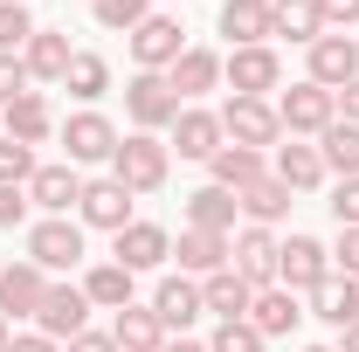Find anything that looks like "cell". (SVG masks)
I'll return each instance as SVG.
<instances>
[{
  "label": "cell",
  "mask_w": 359,
  "mask_h": 352,
  "mask_svg": "<svg viewBox=\"0 0 359 352\" xmlns=\"http://www.w3.org/2000/svg\"><path fill=\"white\" fill-rule=\"evenodd\" d=\"M132 269L125 263H97V269H83V297H90V311H125L132 304Z\"/></svg>",
  "instance_id": "30"
},
{
  "label": "cell",
  "mask_w": 359,
  "mask_h": 352,
  "mask_svg": "<svg viewBox=\"0 0 359 352\" xmlns=\"http://www.w3.org/2000/svg\"><path fill=\"white\" fill-rule=\"evenodd\" d=\"M14 7H28V0H14Z\"/></svg>",
  "instance_id": "52"
},
{
  "label": "cell",
  "mask_w": 359,
  "mask_h": 352,
  "mask_svg": "<svg viewBox=\"0 0 359 352\" xmlns=\"http://www.w3.org/2000/svg\"><path fill=\"white\" fill-rule=\"evenodd\" d=\"M111 242H118V249H111V263H125L132 276H138V269H159L166 256H173V235H166L159 221H132V228H118Z\"/></svg>",
  "instance_id": "14"
},
{
  "label": "cell",
  "mask_w": 359,
  "mask_h": 352,
  "mask_svg": "<svg viewBox=\"0 0 359 352\" xmlns=\"http://www.w3.org/2000/svg\"><path fill=\"white\" fill-rule=\"evenodd\" d=\"M21 90H28V69H21V55H0V111H7Z\"/></svg>",
  "instance_id": "42"
},
{
  "label": "cell",
  "mask_w": 359,
  "mask_h": 352,
  "mask_svg": "<svg viewBox=\"0 0 359 352\" xmlns=\"http://www.w3.org/2000/svg\"><path fill=\"white\" fill-rule=\"evenodd\" d=\"M263 346H269V339L249 325V318H222L215 339H208V352H263Z\"/></svg>",
  "instance_id": "37"
},
{
  "label": "cell",
  "mask_w": 359,
  "mask_h": 352,
  "mask_svg": "<svg viewBox=\"0 0 359 352\" xmlns=\"http://www.w3.org/2000/svg\"><path fill=\"white\" fill-rule=\"evenodd\" d=\"M269 28L311 48L318 35H325V21H318V0H269Z\"/></svg>",
  "instance_id": "33"
},
{
  "label": "cell",
  "mask_w": 359,
  "mask_h": 352,
  "mask_svg": "<svg viewBox=\"0 0 359 352\" xmlns=\"http://www.w3.org/2000/svg\"><path fill=\"white\" fill-rule=\"evenodd\" d=\"M28 180H35V145L0 138V187H28Z\"/></svg>",
  "instance_id": "39"
},
{
  "label": "cell",
  "mask_w": 359,
  "mask_h": 352,
  "mask_svg": "<svg viewBox=\"0 0 359 352\" xmlns=\"http://www.w3.org/2000/svg\"><path fill=\"white\" fill-rule=\"evenodd\" d=\"M332 97H339V118H346V125H359V76L346 90H332Z\"/></svg>",
  "instance_id": "47"
},
{
  "label": "cell",
  "mask_w": 359,
  "mask_h": 352,
  "mask_svg": "<svg viewBox=\"0 0 359 352\" xmlns=\"http://www.w3.org/2000/svg\"><path fill=\"white\" fill-rule=\"evenodd\" d=\"M290 201H297V194H290V187H283V180H276V173L249 180V187L235 194V208H242V215L256 221V228H276V221L290 215Z\"/></svg>",
  "instance_id": "23"
},
{
  "label": "cell",
  "mask_w": 359,
  "mask_h": 352,
  "mask_svg": "<svg viewBox=\"0 0 359 352\" xmlns=\"http://www.w3.org/2000/svg\"><path fill=\"white\" fill-rule=\"evenodd\" d=\"M222 35L235 48L269 42V35H276V28H269V0H222Z\"/></svg>",
  "instance_id": "29"
},
{
  "label": "cell",
  "mask_w": 359,
  "mask_h": 352,
  "mask_svg": "<svg viewBox=\"0 0 359 352\" xmlns=\"http://www.w3.org/2000/svg\"><path fill=\"white\" fill-rule=\"evenodd\" d=\"M76 215L90 221V228H104V235H118V228H132V187H118V180H83V201H76Z\"/></svg>",
  "instance_id": "13"
},
{
  "label": "cell",
  "mask_w": 359,
  "mask_h": 352,
  "mask_svg": "<svg viewBox=\"0 0 359 352\" xmlns=\"http://www.w3.org/2000/svg\"><path fill=\"white\" fill-rule=\"evenodd\" d=\"M159 352H208V346H201V339H166Z\"/></svg>",
  "instance_id": "49"
},
{
  "label": "cell",
  "mask_w": 359,
  "mask_h": 352,
  "mask_svg": "<svg viewBox=\"0 0 359 352\" xmlns=\"http://www.w3.org/2000/svg\"><path fill=\"white\" fill-rule=\"evenodd\" d=\"M166 83L180 90V104H194V97L222 90V55H215V48H187L173 69H166Z\"/></svg>",
  "instance_id": "20"
},
{
  "label": "cell",
  "mask_w": 359,
  "mask_h": 352,
  "mask_svg": "<svg viewBox=\"0 0 359 352\" xmlns=\"http://www.w3.org/2000/svg\"><path fill=\"white\" fill-rule=\"evenodd\" d=\"M249 325H256L263 339H283V332H297V325H304V304H297V290H283V283L256 290V304H249Z\"/></svg>",
  "instance_id": "19"
},
{
  "label": "cell",
  "mask_w": 359,
  "mask_h": 352,
  "mask_svg": "<svg viewBox=\"0 0 359 352\" xmlns=\"http://www.w3.org/2000/svg\"><path fill=\"white\" fill-rule=\"evenodd\" d=\"M69 352H118V339H111V332H76Z\"/></svg>",
  "instance_id": "45"
},
{
  "label": "cell",
  "mask_w": 359,
  "mask_h": 352,
  "mask_svg": "<svg viewBox=\"0 0 359 352\" xmlns=\"http://www.w3.org/2000/svg\"><path fill=\"white\" fill-rule=\"evenodd\" d=\"M222 83L235 90V97H269V90L283 83V62H276V48L256 42V48H235L222 62Z\"/></svg>",
  "instance_id": "10"
},
{
  "label": "cell",
  "mask_w": 359,
  "mask_h": 352,
  "mask_svg": "<svg viewBox=\"0 0 359 352\" xmlns=\"http://www.w3.org/2000/svg\"><path fill=\"white\" fill-rule=\"evenodd\" d=\"M208 173H215V187L242 194L249 180H263V152H249V145H222V152L208 159Z\"/></svg>",
  "instance_id": "34"
},
{
  "label": "cell",
  "mask_w": 359,
  "mask_h": 352,
  "mask_svg": "<svg viewBox=\"0 0 359 352\" xmlns=\"http://www.w3.org/2000/svg\"><path fill=\"white\" fill-rule=\"evenodd\" d=\"M173 256H180V276H215V269H228V235H208V228H187L173 242Z\"/></svg>",
  "instance_id": "22"
},
{
  "label": "cell",
  "mask_w": 359,
  "mask_h": 352,
  "mask_svg": "<svg viewBox=\"0 0 359 352\" xmlns=\"http://www.w3.org/2000/svg\"><path fill=\"white\" fill-rule=\"evenodd\" d=\"M332 269H339V276H359V228H339V249H332Z\"/></svg>",
  "instance_id": "43"
},
{
  "label": "cell",
  "mask_w": 359,
  "mask_h": 352,
  "mask_svg": "<svg viewBox=\"0 0 359 352\" xmlns=\"http://www.w3.org/2000/svg\"><path fill=\"white\" fill-rule=\"evenodd\" d=\"M318 21H325V35H346L359 21V0H318Z\"/></svg>",
  "instance_id": "41"
},
{
  "label": "cell",
  "mask_w": 359,
  "mask_h": 352,
  "mask_svg": "<svg viewBox=\"0 0 359 352\" xmlns=\"http://www.w3.org/2000/svg\"><path fill=\"white\" fill-rule=\"evenodd\" d=\"M228 145V132H222V111H201V104H187L173 118V152L180 159H215Z\"/></svg>",
  "instance_id": "16"
},
{
  "label": "cell",
  "mask_w": 359,
  "mask_h": 352,
  "mask_svg": "<svg viewBox=\"0 0 359 352\" xmlns=\"http://www.w3.org/2000/svg\"><path fill=\"white\" fill-rule=\"evenodd\" d=\"M69 62H76V48L62 28H35L28 48H21V69H28V83H62L69 76Z\"/></svg>",
  "instance_id": "15"
},
{
  "label": "cell",
  "mask_w": 359,
  "mask_h": 352,
  "mask_svg": "<svg viewBox=\"0 0 359 352\" xmlns=\"http://www.w3.org/2000/svg\"><path fill=\"white\" fill-rule=\"evenodd\" d=\"M311 318H325L332 332H346V325L359 318V276H339V269H332V276L311 290Z\"/></svg>",
  "instance_id": "25"
},
{
  "label": "cell",
  "mask_w": 359,
  "mask_h": 352,
  "mask_svg": "<svg viewBox=\"0 0 359 352\" xmlns=\"http://www.w3.org/2000/svg\"><path fill=\"white\" fill-rule=\"evenodd\" d=\"M0 125H7V138H21V145H42V138L55 132V111H48L42 90H21V97L0 111Z\"/></svg>",
  "instance_id": "21"
},
{
  "label": "cell",
  "mask_w": 359,
  "mask_h": 352,
  "mask_svg": "<svg viewBox=\"0 0 359 352\" xmlns=\"http://www.w3.org/2000/svg\"><path fill=\"white\" fill-rule=\"evenodd\" d=\"M187 111L180 104V90L159 76V69H138L132 83H125V118H132L138 132H173V118Z\"/></svg>",
  "instance_id": "2"
},
{
  "label": "cell",
  "mask_w": 359,
  "mask_h": 352,
  "mask_svg": "<svg viewBox=\"0 0 359 352\" xmlns=\"http://www.w3.org/2000/svg\"><path fill=\"white\" fill-rule=\"evenodd\" d=\"M222 132L235 138V145H249V152H263V145L283 138V118H276L269 97H228L222 104Z\"/></svg>",
  "instance_id": "6"
},
{
  "label": "cell",
  "mask_w": 359,
  "mask_h": 352,
  "mask_svg": "<svg viewBox=\"0 0 359 352\" xmlns=\"http://www.w3.org/2000/svg\"><path fill=\"white\" fill-rule=\"evenodd\" d=\"M304 352H339V346H304Z\"/></svg>",
  "instance_id": "51"
},
{
  "label": "cell",
  "mask_w": 359,
  "mask_h": 352,
  "mask_svg": "<svg viewBox=\"0 0 359 352\" xmlns=\"http://www.w3.org/2000/svg\"><path fill=\"white\" fill-rule=\"evenodd\" d=\"M339 352H359V318L346 325V332H339Z\"/></svg>",
  "instance_id": "48"
},
{
  "label": "cell",
  "mask_w": 359,
  "mask_h": 352,
  "mask_svg": "<svg viewBox=\"0 0 359 352\" xmlns=\"http://www.w3.org/2000/svg\"><path fill=\"white\" fill-rule=\"evenodd\" d=\"M276 249H283V242H276L269 228L249 221L242 235H228V269H235V276H249L256 290H269V283H276Z\"/></svg>",
  "instance_id": "11"
},
{
  "label": "cell",
  "mask_w": 359,
  "mask_h": 352,
  "mask_svg": "<svg viewBox=\"0 0 359 352\" xmlns=\"http://www.w3.org/2000/svg\"><path fill=\"white\" fill-rule=\"evenodd\" d=\"M83 201V180H76V166L62 159V166H35V180H28V208H42V215H69Z\"/></svg>",
  "instance_id": "18"
},
{
  "label": "cell",
  "mask_w": 359,
  "mask_h": 352,
  "mask_svg": "<svg viewBox=\"0 0 359 352\" xmlns=\"http://www.w3.org/2000/svg\"><path fill=\"white\" fill-rule=\"evenodd\" d=\"M28 263L35 269H76L83 263V228H76L69 215L28 221Z\"/></svg>",
  "instance_id": "4"
},
{
  "label": "cell",
  "mask_w": 359,
  "mask_h": 352,
  "mask_svg": "<svg viewBox=\"0 0 359 352\" xmlns=\"http://www.w3.org/2000/svg\"><path fill=\"white\" fill-rule=\"evenodd\" d=\"M187 228H208V235H235V194L228 187H194L187 194Z\"/></svg>",
  "instance_id": "28"
},
{
  "label": "cell",
  "mask_w": 359,
  "mask_h": 352,
  "mask_svg": "<svg viewBox=\"0 0 359 352\" xmlns=\"http://www.w3.org/2000/svg\"><path fill=\"white\" fill-rule=\"evenodd\" d=\"M318 159H325V173L353 180V173H359V125H346V118H332V125L318 132Z\"/></svg>",
  "instance_id": "32"
},
{
  "label": "cell",
  "mask_w": 359,
  "mask_h": 352,
  "mask_svg": "<svg viewBox=\"0 0 359 352\" xmlns=\"http://www.w3.org/2000/svg\"><path fill=\"white\" fill-rule=\"evenodd\" d=\"M276 180L290 187V194H311V187H325V159H318V145H276Z\"/></svg>",
  "instance_id": "31"
},
{
  "label": "cell",
  "mask_w": 359,
  "mask_h": 352,
  "mask_svg": "<svg viewBox=\"0 0 359 352\" xmlns=\"http://www.w3.org/2000/svg\"><path fill=\"white\" fill-rule=\"evenodd\" d=\"M201 304L215 311V318H249L256 283H249V276H235V269H215V276H201Z\"/></svg>",
  "instance_id": "27"
},
{
  "label": "cell",
  "mask_w": 359,
  "mask_h": 352,
  "mask_svg": "<svg viewBox=\"0 0 359 352\" xmlns=\"http://www.w3.org/2000/svg\"><path fill=\"white\" fill-rule=\"evenodd\" d=\"M62 90H69V97H76V104L90 111V104H97V97L111 90V62H104V55H90V48H76V62H69Z\"/></svg>",
  "instance_id": "35"
},
{
  "label": "cell",
  "mask_w": 359,
  "mask_h": 352,
  "mask_svg": "<svg viewBox=\"0 0 359 352\" xmlns=\"http://www.w3.org/2000/svg\"><path fill=\"white\" fill-rule=\"evenodd\" d=\"M152 311H159V325H166V332H187L208 304H201V283H194V276H166V283L152 290Z\"/></svg>",
  "instance_id": "24"
},
{
  "label": "cell",
  "mask_w": 359,
  "mask_h": 352,
  "mask_svg": "<svg viewBox=\"0 0 359 352\" xmlns=\"http://www.w3.org/2000/svg\"><path fill=\"white\" fill-rule=\"evenodd\" d=\"M180 55H187V28H180L173 14H145L132 28V62L138 69H159V76H166Z\"/></svg>",
  "instance_id": "8"
},
{
  "label": "cell",
  "mask_w": 359,
  "mask_h": 352,
  "mask_svg": "<svg viewBox=\"0 0 359 352\" xmlns=\"http://www.w3.org/2000/svg\"><path fill=\"white\" fill-rule=\"evenodd\" d=\"M166 173H173V145H159V132L118 138V152H111V180H118V187H132V194H159Z\"/></svg>",
  "instance_id": "1"
},
{
  "label": "cell",
  "mask_w": 359,
  "mask_h": 352,
  "mask_svg": "<svg viewBox=\"0 0 359 352\" xmlns=\"http://www.w3.org/2000/svg\"><path fill=\"white\" fill-rule=\"evenodd\" d=\"M35 35V14L28 7H14V0H0V55H21Z\"/></svg>",
  "instance_id": "38"
},
{
  "label": "cell",
  "mask_w": 359,
  "mask_h": 352,
  "mask_svg": "<svg viewBox=\"0 0 359 352\" xmlns=\"http://www.w3.org/2000/svg\"><path fill=\"white\" fill-rule=\"evenodd\" d=\"M62 152H69V166H111L118 125H111L104 111H76V118L62 125Z\"/></svg>",
  "instance_id": "9"
},
{
  "label": "cell",
  "mask_w": 359,
  "mask_h": 352,
  "mask_svg": "<svg viewBox=\"0 0 359 352\" xmlns=\"http://www.w3.org/2000/svg\"><path fill=\"white\" fill-rule=\"evenodd\" d=\"M353 76H359V42H353V35H318V42H311V83L346 90Z\"/></svg>",
  "instance_id": "17"
},
{
  "label": "cell",
  "mask_w": 359,
  "mask_h": 352,
  "mask_svg": "<svg viewBox=\"0 0 359 352\" xmlns=\"http://www.w3.org/2000/svg\"><path fill=\"white\" fill-rule=\"evenodd\" d=\"M332 221H339V228H359V173L332 187Z\"/></svg>",
  "instance_id": "40"
},
{
  "label": "cell",
  "mask_w": 359,
  "mask_h": 352,
  "mask_svg": "<svg viewBox=\"0 0 359 352\" xmlns=\"http://www.w3.org/2000/svg\"><path fill=\"white\" fill-rule=\"evenodd\" d=\"M48 297V269H35L28 256L21 263H0V318L14 325V318H35Z\"/></svg>",
  "instance_id": "12"
},
{
  "label": "cell",
  "mask_w": 359,
  "mask_h": 352,
  "mask_svg": "<svg viewBox=\"0 0 359 352\" xmlns=\"http://www.w3.org/2000/svg\"><path fill=\"white\" fill-rule=\"evenodd\" d=\"M325 276H332V249H325L318 235H290V242L276 249V283H283V290L311 297Z\"/></svg>",
  "instance_id": "5"
},
{
  "label": "cell",
  "mask_w": 359,
  "mask_h": 352,
  "mask_svg": "<svg viewBox=\"0 0 359 352\" xmlns=\"http://www.w3.org/2000/svg\"><path fill=\"white\" fill-rule=\"evenodd\" d=\"M7 352H62V346H55V339H42V332H14V339H7Z\"/></svg>",
  "instance_id": "46"
},
{
  "label": "cell",
  "mask_w": 359,
  "mask_h": 352,
  "mask_svg": "<svg viewBox=\"0 0 359 352\" xmlns=\"http://www.w3.org/2000/svg\"><path fill=\"white\" fill-rule=\"evenodd\" d=\"M7 339H14V325H7V318H0V352H7Z\"/></svg>",
  "instance_id": "50"
},
{
  "label": "cell",
  "mask_w": 359,
  "mask_h": 352,
  "mask_svg": "<svg viewBox=\"0 0 359 352\" xmlns=\"http://www.w3.org/2000/svg\"><path fill=\"white\" fill-rule=\"evenodd\" d=\"M276 118H283V132H290V138H318L332 118H339V97L304 76V83H290L283 97H276Z\"/></svg>",
  "instance_id": "3"
},
{
  "label": "cell",
  "mask_w": 359,
  "mask_h": 352,
  "mask_svg": "<svg viewBox=\"0 0 359 352\" xmlns=\"http://www.w3.org/2000/svg\"><path fill=\"white\" fill-rule=\"evenodd\" d=\"M90 14H97V28H111V35H132L138 21L152 14V0H90Z\"/></svg>",
  "instance_id": "36"
},
{
  "label": "cell",
  "mask_w": 359,
  "mask_h": 352,
  "mask_svg": "<svg viewBox=\"0 0 359 352\" xmlns=\"http://www.w3.org/2000/svg\"><path fill=\"white\" fill-rule=\"evenodd\" d=\"M35 332L55 339V346H69L76 332H90V297H83V283H48L42 311H35Z\"/></svg>",
  "instance_id": "7"
},
{
  "label": "cell",
  "mask_w": 359,
  "mask_h": 352,
  "mask_svg": "<svg viewBox=\"0 0 359 352\" xmlns=\"http://www.w3.org/2000/svg\"><path fill=\"white\" fill-rule=\"evenodd\" d=\"M28 221V187H0V228H21Z\"/></svg>",
  "instance_id": "44"
},
{
  "label": "cell",
  "mask_w": 359,
  "mask_h": 352,
  "mask_svg": "<svg viewBox=\"0 0 359 352\" xmlns=\"http://www.w3.org/2000/svg\"><path fill=\"white\" fill-rule=\"evenodd\" d=\"M111 339H118V352H159L166 346V325H159L152 304H125L111 318Z\"/></svg>",
  "instance_id": "26"
}]
</instances>
